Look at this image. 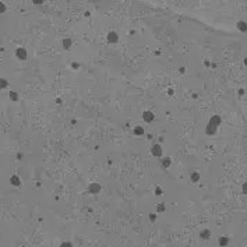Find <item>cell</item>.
<instances>
[{
  "label": "cell",
  "instance_id": "obj_13",
  "mask_svg": "<svg viewBox=\"0 0 247 247\" xmlns=\"http://www.w3.org/2000/svg\"><path fill=\"white\" fill-rule=\"evenodd\" d=\"M10 98H11V99H14V101H15V99H17V95H15V94H13V92H11V94H10Z\"/></svg>",
  "mask_w": 247,
  "mask_h": 247
},
{
  "label": "cell",
  "instance_id": "obj_12",
  "mask_svg": "<svg viewBox=\"0 0 247 247\" xmlns=\"http://www.w3.org/2000/svg\"><path fill=\"white\" fill-rule=\"evenodd\" d=\"M155 194L161 195V194H162V190H161V188H158V187H156V190H155Z\"/></svg>",
  "mask_w": 247,
  "mask_h": 247
},
{
  "label": "cell",
  "instance_id": "obj_11",
  "mask_svg": "<svg viewBox=\"0 0 247 247\" xmlns=\"http://www.w3.org/2000/svg\"><path fill=\"white\" fill-rule=\"evenodd\" d=\"M98 190H99V186H96V184H94L91 187V191H95V193H98Z\"/></svg>",
  "mask_w": 247,
  "mask_h": 247
},
{
  "label": "cell",
  "instance_id": "obj_14",
  "mask_svg": "<svg viewBox=\"0 0 247 247\" xmlns=\"http://www.w3.org/2000/svg\"><path fill=\"white\" fill-rule=\"evenodd\" d=\"M4 8H6V7H4V4L0 3V13H1V11H4Z\"/></svg>",
  "mask_w": 247,
  "mask_h": 247
},
{
  "label": "cell",
  "instance_id": "obj_3",
  "mask_svg": "<svg viewBox=\"0 0 247 247\" xmlns=\"http://www.w3.org/2000/svg\"><path fill=\"white\" fill-rule=\"evenodd\" d=\"M10 182H11V184H14V186H18V184H20V179H18L17 176H13L10 179Z\"/></svg>",
  "mask_w": 247,
  "mask_h": 247
},
{
  "label": "cell",
  "instance_id": "obj_10",
  "mask_svg": "<svg viewBox=\"0 0 247 247\" xmlns=\"http://www.w3.org/2000/svg\"><path fill=\"white\" fill-rule=\"evenodd\" d=\"M7 85V82H6V80H0V88H4Z\"/></svg>",
  "mask_w": 247,
  "mask_h": 247
},
{
  "label": "cell",
  "instance_id": "obj_9",
  "mask_svg": "<svg viewBox=\"0 0 247 247\" xmlns=\"http://www.w3.org/2000/svg\"><path fill=\"white\" fill-rule=\"evenodd\" d=\"M60 247H73V244L68 243V242H63V243L60 244Z\"/></svg>",
  "mask_w": 247,
  "mask_h": 247
},
{
  "label": "cell",
  "instance_id": "obj_6",
  "mask_svg": "<svg viewBox=\"0 0 247 247\" xmlns=\"http://www.w3.org/2000/svg\"><path fill=\"white\" fill-rule=\"evenodd\" d=\"M219 244H221V246H226V244H228V239H226V237H221Z\"/></svg>",
  "mask_w": 247,
  "mask_h": 247
},
{
  "label": "cell",
  "instance_id": "obj_1",
  "mask_svg": "<svg viewBox=\"0 0 247 247\" xmlns=\"http://www.w3.org/2000/svg\"><path fill=\"white\" fill-rule=\"evenodd\" d=\"M15 55H17V57H18L20 60H25V59H27V52H25V49H22V48L17 49Z\"/></svg>",
  "mask_w": 247,
  "mask_h": 247
},
{
  "label": "cell",
  "instance_id": "obj_15",
  "mask_svg": "<svg viewBox=\"0 0 247 247\" xmlns=\"http://www.w3.org/2000/svg\"><path fill=\"white\" fill-rule=\"evenodd\" d=\"M134 131L137 133V134H141V133H142V130H141V128H137V130H134Z\"/></svg>",
  "mask_w": 247,
  "mask_h": 247
},
{
  "label": "cell",
  "instance_id": "obj_5",
  "mask_svg": "<svg viewBox=\"0 0 247 247\" xmlns=\"http://www.w3.org/2000/svg\"><path fill=\"white\" fill-rule=\"evenodd\" d=\"M144 119L145 120H152V113L151 112H145L144 113Z\"/></svg>",
  "mask_w": 247,
  "mask_h": 247
},
{
  "label": "cell",
  "instance_id": "obj_2",
  "mask_svg": "<svg viewBox=\"0 0 247 247\" xmlns=\"http://www.w3.org/2000/svg\"><path fill=\"white\" fill-rule=\"evenodd\" d=\"M109 41L110 42H112V41L113 42H116L117 41V34L116 32H109Z\"/></svg>",
  "mask_w": 247,
  "mask_h": 247
},
{
  "label": "cell",
  "instance_id": "obj_8",
  "mask_svg": "<svg viewBox=\"0 0 247 247\" xmlns=\"http://www.w3.org/2000/svg\"><path fill=\"white\" fill-rule=\"evenodd\" d=\"M70 39H64V41H63V45H64V48H66V49H67V48H68V46H70Z\"/></svg>",
  "mask_w": 247,
  "mask_h": 247
},
{
  "label": "cell",
  "instance_id": "obj_7",
  "mask_svg": "<svg viewBox=\"0 0 247 247\" xmlns=\"http://www.w3.org/2000/svg\"><path fill=\"white\" fill-rule=\"evenodd\" d=\"M209 236V232L208 230H204V232H201V237H204V239H208Z\"/></svg>",
  "mask_w": 247,
  "mask_h": 247
},
{
  "label": "cell",
  "instance_id": "obj_4",
  "mask_svg": "<svg viewBox=\"0 0 247 247\" xmlns=\"http://www.w3.org/2000/svg\"><path fill=\"white\" fill-rule=\"evenodd\" d=\"M154 154L155 155H161V147L159 145H154Z\"/></svg>",
  "mask_w": 247,
  "mask_h": 247
}]
</instances>
